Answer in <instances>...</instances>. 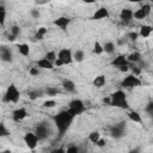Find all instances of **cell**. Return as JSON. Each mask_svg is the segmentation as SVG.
<instances>
[{
  "label": "cell",
  "instance_id": "6da1fadb",
  "mask_svg": "<svg viewBox=\"0 0 153 153\" xmlns=\"http://www.w3.org/2000/svg\"><path fill=\"white\" fill-rule=\"evenodd\" d=\"M74 116H72L68 110H62L60 112H57L56 115L53 116V121H54V124L57 129V133L60 135V137H62L67 130L71 128L73 121H74Z\"/></svg>",
  "mask_w": 153,
  "mask_h": 153
},
{
  "label": "cell",
  "instance_id": "7a4b0ae2",
  "mask_svg": "<svg viewBox=\"0 0 153 153\" xmlns=\"http://www.w3.org/2000/svg\"><path fill=\"white\" fill-rule=\"evenodd\" d=\"M111 106L120 108V109H129V104L127 100V94L123 90H117L110 94V103Z\"/></svg>",
  "mask_w": 153,
  "mask_h": 153
},
{
  "label": "cell",
  "instance_id": "3957f363",
  "mask_svg": "<svg viewBox=\"0 0 153 153\" xmlns=\"http://www.w3.org/2000/svg\"><path fill=\"white\" fill-rule=\"evenodd\" d=\"M67 110H68V112H69L72 116L76 117V116L81 115V114L86 110V105H85V103H84L81 99L74 98V99H72V100L69 102Z\"/></svg>",
  "mask_w": 153,
  "mask_h": 153
},
{
  "label": "cell",
  "instance_id": "277c9868",
  "mask_svg": "<svg viewBox=\"0 0 153 153\" xmlns=\"http://www.w3.org/2000/svg\"><path fill=\"white\" fill-rule=\"evenodd\" d=\"M19 98H20L19 90L17 88V86L14 84H11L6 88V91L4 93V97H2V100L5 103H17L19 100Z\"/></svg>",
  "mask_w": 153,
  "mask_h": 153
},
{
  "label": "cell",
  "instance_id": "5b68a950",
  "mask_svg": "<svg viewBox=\"0 0 153 153\" xmlns=\"http://www.w3.org/2000/svg\"><path fill=\"white\" fill-rule=\"evenodd\" d=\"M33 133L36 134V136L38 137L39 141L44 140V139H47L50 135V127H49V124L45 121H42V122L37 123Z\"/></svg>",
  "mask_w": 153,
  "mask_h": 153
},
{
  "label": "cell",
  "instance_id": "8992f818",
  "mask_svg": "<svg viewBox=\"0 0 153 153\" xmlns=\"http://www.w3.org/2000/svg\"><path fill=\"white\" fill-rule=\"evenodd\" d=\"M126 122L124 121H121L118 123H115L114 126L110 127V135L115 139H121L126 135Z\"/></svg>",
  "mask_w": 153,
  "mask_h": 153
},
{
  "label": "cell",
  "instance_id": "52a82bcc",
  "mask_svg": "<svg viewBox=\"0 0 153 153\" xmlns=\"http://www.w3.org/2000/svg\"><path fill=\"white\" fill-rule=\"evenodd\" d=\"M141 84H142V81L140 80V78L134 74H129V75L124 76V79L121 81V86L124 88H134V87L140 86Z\"/></svg>",
  "mask_w": 153,
  "mask_h": 153
},
{
  "label": "cell",
  "instance_id": "ba28073f",
  "mask_svg": "<svg viewBox=\"0 0 153 153\" xmlns=\"http://www.w3.org/2000/svg\"><path fill=\"white\" fill-rule=\"evenodd\" d=\"M23 140H24V143L26 145V147H27L29 149H35V148L38 146V142H39L38 137L36 136V134H35L33 131H27V133H25Z\"/></svg>",
  "mask_w": 153,
  "mask_h": 153
},
{
  "label": "cell",
  "instance_id": "9c48e42d",
  "mask_svg": "<svg viewBox=\"0 0 153 153\" xmlns=\"http://www.w3.org/2000/svg\"><path fill=\"white\" fill-rule=\"evenodd\" d=\"M57 59L63 63V65H71L73 62V53L69 48H63L60 49L57 53Z\"/></svg>",
  "mask_w": 153,
  "mask_h": 153
},
{
  "label": "cell",
  "instance_id": "30bf717a",
  "mask_svg": "<svg viewBox=\"0 0 153 153\" xmlns=\"http://www.w3.org/2000/svg\"><path fill=\"white\" fill-rule=\"evenodd\" d=\"M26 117H27V111L25 108H18L12 112V120L14 122H22Z\"/></svg>",
  "mask_w": 153,
  "mask_h": 153
},
{
  "label": "cell",
  "instance_id": "8fae6325",
  "mask_svg": "<svg viewBox=\"0 0 153 153\" xmlns=\"http://www.w3.org/2000/svg\"><path fill=\"white\" fill-rule=\"evenodd\" d=\"M109 17H110L109 10L106 7H99L98 10H96V12L91 17V19H93V20H102V19H105V18H109Z\"/></svg>",
  "mask_w": 153,
  "mask_h": 153
},
{
  "label": "cell",
  "instance_id": "7c38bea8",
  "mask_svg": "<svg viewBox=\"0 0 153 153\" xmlns=\"http://www.w3.org/2000/svg\"><path fill=\"white\" fill-rule=\"evenodd\" d=\"M120 19L124 24L131 22V19H133V10H130V8H122L121 12H120Z\"/></svg>",
  "mask_w": 153,
  "mask_h": 153
},
{
  "label": "cell",
  "instance_id": "4fadbf2b",
  "mask_svg": "<svg viewBox=\"0 0 153 153\" xmlns=\"http://www.w3.org/2000/svg\"><path fill=\"white\" fill-rule=\"evenodd\" d=\"M0 60L4 62H11L12 61V51L7 47L0 48Z\"/></svg>",
  "mask_w": 153,
  "mask_h": 153
},
{
  "label": "cell",
  "instance_id": "5bb4252c",
  "mask_svg": "<svg viewBox=\"0 0 153 153\" xmlns=\"http://www.w3.org/2000/svg\"><path fill=\"white\" fill-rule=\"evenodd\" d=\"M111 65L115 66V67H117V68H120L122 66H129V63L127 61V56L126 55H122V54L118 55V56H116L115 59H112Z\"/></svg>",
  "mask_w": 153,
  "mask_h": 153
},
{
  "label": "cell",
  "instance_id": "9a60e30c",
  "mask_svg": "<svg viewBox=\"0 0 153 153\" xmlns=\"http://www.w3.org/2000/svg\"><path fill=\"white\" fill-rule=\"evenodd\" d=\"M53 24H54L55 26H57V27L65 29V27H67V26L71 24V18L62 16V17H59V18H56V19L53 22Z\"/></svg>",
  "mask_w": 153,
  "mask_h": 153
},
{
  "label": "cell",
  "instance_id": "2e32d148",
  "mask_svg": "<svg viewBox=\"0 0 153 153\" xmlns=\"http://www.w3.org/2000/svg\"><path fill=\"white\" fill-rule=\"evenodd\" d=\"M36 67L39 68V69H53L54 68V63L48 61L47 59L42 57V59L36 61Z\"/></svg>",
  "mask_w": 153,
  "mask_h": 153
},
{
  "label": "cell",
  "instance_id": "e0dca14e",
  "mask_svg": "<svg viewBox=\"0 0 153 153\" xmlns=\"http://www.w3.org/2000/svg\"><path fill=\"white\" fill-rule=\"evenodd\" d=\"M61 85H62L63 90L67 91V92H75V90H76L75 82L73 80H71V79H63Z\"/></svg>",
  "mask_w": 153,
  "mask_h": 153
},
{
  "label": "cell",
  "instance_id": "ac0fdd59",
  "mask_svg": "<svg viewBox=\"0 0 153 153\" xmlns=\"http://www.w3.org/2000/svg\"><path fill=\"white\" fill-rule=\"evenodd\" d=\"M141 54L139 53V51H133V53H130L128 56H127V61H128V63H134V65H136V63H139L140 61H141Z\"/></svg>",
  "mask_w": 153,
  "mask_h": 153
},
{
  "label": "cell",
  "instance_id": "d6986e66",
  "mask_svg": "<svg viewBox=\"0 0 153 153\" xmlns=\"http://www.w3.org/2000/svg\"><path fill=\"white\" fill-rule=\"evenodd\" d=\"M152 31H153V29H152V26H151V25H142V26L140 27V31H139L137 33H139V36H140V37L147 38V37H149V36H151Z\"/></svg>",
  "mask_w": 153,
  "mask_h": 153
},
{
  "label": "cell",
  "instance_id": "ffe728a7",
  "mask_svg": "<svg viewBox=\"0 0 153 153\" xmlns=\"http://www.w3.org/2000/svg\"><path fill=\"white\" fill-rule=\"evenodd\" d=\"M105 82H106V78H105V75L104 74H99V75H97L94 79H93V86L94 87H97V88H100V87H103L104 85H105Z\"/></svg>",
  "mask_w": 153,
  "mask_h": 153
},
{
  "label": "cell",
  "instance_id": "44dd1931",
  "mask_svg": "<svg viewBox=\"0 0 153 153\" xmlns=\"http://www.w3.org/2000/svg\"><path fill=\"white\" fill-rule=\"evenodd\" d=\"M127 116H128V118H129L131 122H135V123H141V122H142L141 115H140L137 111L131 110V111H129V112L127 114Z\"/></svg>",
  "mask_w": 153,
  "mask_h": 153
},
{
  "label": "cell",
  "instance_id": "7402d4cb",
  "mask_svg": "<svg viewBox=\"0 0 153 153\" xmlns=\"http://www.w3.org/2000/svg\"><path fill=\"white\" fill-rule=\"evenodd\" d=\"M17 48H18V51H19L20 55H23V56H29L30 55V47H29V44L20 43V44H18Z\"/></svg>",
  "mask_w": 153,
  "mask_h": 153
},
{
  "label": "cell",
  "instance_id": "603a6c76",
  "mask_svg": "<svg viewBox=\"0 0 153 153\" xmlns=\"http://www.w3.org/2000/svg\"><path fill=\"white\" fill-rule=\"evenodd\" d=\"M148 16L145 13V11L140 7L139 10H136V11H133V18H135V19H139V20H141V19H145V18H147Z\"/></svg>",
  "mask_w": 153,
  "mask_h": 153
},
{
  "label": "cell",
  "instance_id": "cb8c5ba5",
  "mask_svg": "<svg viewBox=\"0 0 153 153\" xmlns=\"http://www.w3.org/2000/svg\"><path fill=\"white\" fill-rule=\"evenodd\" d=\"M114 51H115V44L112 42H105L103 44V53L112 54Z\"/></svg>",
  "mask_w": 153,
  "mask_h": 153
},
{
  "label": "cell",
  "instance_id": "d4e9b609",
  "mask_svg": "<svg viewBox=\"0 0 153 153\" xmlns=\"http://www.w3.org/2000/svg\"><path fill=\"white\" fill-rule=\"evenodd\" d=\"M47 33H48V29L44 27V26H42V27H39V29L36 31V33H35V38H36V39H43L44 36H45Z\"/></svg>",
  "mask_w": 153,
  "mask_h": 153
},
{
  "label": "cell",
  "instance_id": "484cf974",
  "mask_svg": "<svg viewBox=\"0 0 153 153\" xmlns=\"http://www.w3.org/2000/svg\"><path fill=\"white\" fill-rule=\"evenodd\" d=\"M100 139V134H99V131H97V130H93V131H91L90 134H88V140L92 142V143H97V141Z\"/></svg>",
  "mask_w": 153,
  "mask_h": 153
},
{
  "label": "cell",
  "instance_id": "4316f807",
  "mask_svg": "<svg viewBox=\"0 0 153 153\" xmlns=\"http://www.w3.org/2000/svg\"><path fill=\"white\" fill-rule=\"evenodd\" d=\"M84 59H85V53L82 50H76L73 54V60L76 61V62H82Z\"/></svg>",
  "mask_w": 153,
  "mask_h": 153
},
{
  "label": "cell",
  "instance_id": "83f0119b",
  "mask_svg": "<svg viewBox=\"0 0 153 153\" xmlns=\"http://www.w3.org/2000/svg\"><path fill=\"white\" fill-rule=\"evenodd\" d=\"M44 59H47L48 61H50V62H53V63H54V61L57 59V54H56V51H54V50L47 51V53H45V55H44Z\"/></svg>",
  "mask_w": 153,
  "mask_h": 153
},
{
  "label": "cell",
  "instance_id": "f1b7e54d",
  "mask_svg": "<svg viewBox=\"0 0 153 153\" xmlns=\"http://www.w3.org/2000/svg\"><path fill=\"white\" fill-rule=\"evenodd\" d=\"M59 88L57 87H53V86H49V87H47L45 88V94H48V96H50V97H55V96H57L59 94Z\"/></svg>",
  "mask_w": 153,
  "mask_h": 153
},
{
  "label": "cell",
  "instance_id": "f546056e",
  "mask_svg": "<svg viewBox=\"0 0 153 153\" xmlns=\"http://www.w3.org/2000/svg\"><path fill=\"white\" fill-rule=\"evenodd\" d=\"M65 153H80V147L76 145H69L65 149Z\"/></svg>",
  "mask_w": 153,
  "mask_h": 153
},
{
  "label": "cell",
  "instance_id": "4dcf8cb0",
  "mask_svg": "<svg viewBox=\"0 0 153 153\" xmlns=\"http://www.w3.org/2000/svg\"><path fill=\"white\" fill-rule=\"evenodd\" d=\"M8 135H10V131L6 127V124L0 122V137H5V136H8Z\"/></svg>",
  "mask_w": 153,
  "mask_h": 153
},
{
  "label": "cell",
  "instance_id": "1f68e13d",
  "mask_svg": "<svg viewBox=\"0 0 153 153\" xmlns=\"http://www.w3.org/2000/svg\"><path fill=\"white\" fill-rule=\"evenodd\" d=\"M10 32H11L10 36H12L13 38H16V37H18L19 33H20V27H19L18 25H13V26L10 29Z\"/></svg>",
  "mask_w": 153,
  "mask_h": 153
},
{
  "label": "cell",
  "instance_id": "d6a6232c",
  "mask_svg": "<svg viewBox=\"0 0 153 153\" xmlns=\"http://www.w3.org/2000/svg\"><path fill=\"white\" fill-rule=\"evenodd\" d=\"M42 94H43L42 91H38V90H36V91H31V92H29V98L32 99V100H35V99L42 97Z\"/></svg>",
  "mask_w": 153,
  "mask_h": 153
},
{
  "label": "cell",
  "instance_id": "836d02e7",
  "mask_svg": "<svg viewBox=\"0 0 153 153\" xmlns=\"http://www.w3.org/2000/svg\"><path fill=\"white\" fill-rule=\"evenodd\" d=\"M93 53L97 54V55H100L103 53V45L99 43V42H96L93 44Z\"/></svg>",
  "mask_w": 153,
  "mask_h": 153
},
{
  "label": "cell",
  "instance_id": "e575fe53",
  "mask_svg": "<svg viewBox=\"0 0 153 153\" xmlns=\"http://www.w3.org/2000/svg\"><path fill=\"white\" fill-rule=\"evenodd\" d=\"M56 105V102L54 100V99H48V100H45L44 103H43V108H45V109H51V108H54Z\"/></svg>",
  "mask_w": 153,
  "mask_h": 153
},
{
  "label": "cell",
  "instance_id": "d590c367",
  "mask_svg": "<svg viewBox=\"0 0 153 153\" xmlns=\"http://www.w3.org/2000/svg\"><path fill=\"white\" fill-rule=\"evenodd\" d=\"M29 73H30L32 76H37V75H39L41 71H39V68H37V67H30V68H29Z\"/></svg>",
  "mask_w": 153,
  "mask_h": 153
},
{
  "label": "cell",
  "instance_id": "8d00e7d4",
  "mask_svg": "<svg viewBox=\"0 0 153 153\" xmlns=\"http://www.w3.org/2000/svg\"><path fill=\"white\" fill-rule=\"evenodd\" d=\"M141 8L145 11V13H146L147 16H149V14H151V11H152V6H151L149 4H143V5L141 6Z\"/></svg>",
  "mask_w": 153,
  "mask_h": 153
},
{
  "label": "cell",
  "instance_id": "74e56055",
  "mask_svg": "<svg viewBox=\"0 0 153 153\" xmlns=\"http://www.w3.org/2000/svg\"><path fill=\"white\" fill-rule=\"evenodd\" d=\"M30 16H31L33 19H38L39 16H41V13H39V11H38L37 8H32V10L30 11Z\"/></svg>",
  "mask_w": 153,
  "mask_h": 153
},
{
  "label": "cell",
  "instance_id": "f35d334b",
  "mask_svg": "<svg viewBox=\"0 0 153 153\" xmlns=\"http://www.w3.org/2000/svg\"><path fill=\"white\" fill-rule=\"evenodd\" d=\"M145 111H146L148 115H152V114H153V102H148V104H147L146 108H145Z\"/></svg>",
  "mask_w": 153,
  "mask_h": 153
},
{
  "label": "cell",
  "instance_id": "ab89813d",
  "mask_svg": "<svg viewBox=\"0 0 153 153\" xmlns=\"http://www.w3.org/2000/svg\"><path fill=\"white\" fill-rule=\"evenodd\" d=\"M128 38L131 39V41H136V39L139 38V33L135 32V31H131V32L128 33Z\"/></svg>",
  "mask_w": 153,
  "mask_h": 153
},
{
  "label": "cell",
  "instance_id": "60d3db41",
  "mask_svg": "<svg viewBox=\"0 0 153 153\" xmlns=\"http://www.w3.org/2000/svg\"><path fill=\"white\" fill-rule=\"evenodd\" d=\"M6 20V10L5 11H0V25H4Z\"/></svg>",
  "mask_w": 153,
  "mask_h": 153
},
{
  "label": "cell",
  "instance_id": "b9f144b4",
  "mask_svg": "<svg viewBox=\"0 0 153 153\" xmlns=\"http://www.w3.org/2000/svg\"><path fill=\"white\" fill-rule=\"evenodd\" d=\"M105 145H106V140L105 139H102V137L96 143V146H98V147H105Z\"/></svg>",
  "mask_w": 153,
  "mask_h": 153
},
{
  "label": "cell",
  "instance_id": "7bdbcfd3",
  "mask_svg": "<svg viewBox=\"0 0 153 153\" xmlns=\"http://www.w3.org/2000/svg\"><path fill=\"white\" fill-rule=\"evenodd\" d=\"M133 73H134V75H136V76H139L140 75V73H141V69H140V67H137V66H133Z\"/></svg>",
  "mask_w": 153,
  "mask_h": 153
},
{
  "label": "cell",
  "instance_id": "ee69618b",
  "mask_svg": "<svg viewBox=\"0 0 153 153\" xmlns=\"http://www.w3.org/2000/svg\"><path fill=\"white\" fill-rule=\"evenodd\" d=\"M50 153H65V148H63V147H59V148L53 149Z\"/></svg>",
  "mask_w": 153,
  "mask_h": 153
},
{
  "label": "cell",
  "instance_id": "f6af8a7d",
  "mask_svg": "<svg viewBox=\"0 0 153 153\" xmlns=\"http://www.w3.org/2000/svg\"><path fill=\"white\" fill-rule=\"evenodd\" d=\"M121 72H128L129 71V66H122V67H120L118 68Z\"/></svg>",
  "mask_w": 153,
  "mask_h": 153
},
{
  "label": "cell",
  "instance_id": "bcb514c9",
  "mask_svg": "<svg viewBox=\"0 0 153 153\" xmlns=\"http://www.w3.org/2000/svg\"><path fill=\"white\" fill-rule=\"evenodd\" d=\"M129 153H140V149H139V148H134V149H131Z\"/></svg>",
  "mask_w": 153,
  "mask_h": 153
},
{
  "label": "cell",
  "instance_id": "7dc6e473",
  "mask_svg": "<svg viewBox=\"0 0 153 153\" xmlns=\"http://www.w3.org/2000/svg\"><path fill=\"white\" fill-rule=\"evenodd\" d=\"M0 153H12L10 149H4V151H0Z\"/></svg>",
  "mask_w": 153,
  "mask_h": 153
},
{
  "label": "cell",
  "instance_id": "c3c4849f",
  "mask_svg": "<svg viewBox=\"0 0 153 153\" xmlns=\"http://www.w3.org/2000/svg\"><path fill=\"white\" fill-rule=\"evenodd\" d=\"M6 8H5V6H0V11H5Z\"/></svg>",
  "mask_w": 153,
  "mask_h": 153
}]
</instances>
